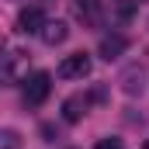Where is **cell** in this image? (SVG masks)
Returning <instances> with one entry per match:
<instances>
[{"label":"cell","instance_id":"3","mask_svg":"<svg viewBox=\"0 0 149 149\" xmlns=\"http://www.w3.org/2000/svg\"><path fill=\"white\" fill-rule=\"evenodd\" d=\"M90 56L87 52H73V56H66L63 63H59V76L63 80H83V76H90Z\"/></svg>","mask_w":149,"mask_h":149},{"label":"cell","instance_id":"12","mask_svg":"<svg viewBox=\"0 0 149 149\" xmlns=\"http://www.w3.org/2000/svg\"><path fill=\"white\" fill-rule=\"evenodd\" d=\"M97 149H121V139H101Z\"/></svg>","mask_w":149,"mask_h":149},{"label":"cell","instance_id":"2","mask_svg":"<svg viewBox=\"0 0 149 149\" xmlns=\"http://www.w3.org/2000/svg\"><path fill=\"white\" fill-rule=\"evenodd\" d=\"M49 94H52V76L45 73V70H38V73H31L24 80V104L38 108V104H45Z\"/></svg>","mask_w":149,"mask_h":149},{"label":"cell","instance_id":"8","mask_svg":"<svg viewBox=\"0 0 149 149\" xmlns=\"http://www.w3.org/2000/svg\"><path fill=\"white\" fill-rule=\"evenodd\" d=\"M87 108H90V101H87L83 94H73V97H66V104H63V118H66V121H80V118L87 114Z\"/></svg>","mask_w":149,"mask_h":149},{"label":"cell","instance_id":"13","mask_svg":"<svg viewBox=\"0 0 149 149\" xmlns=\"http://www.w3.org/2000/svg\"><path fill=\"white\" fill-rule=\"evenodd\" d=\"M146 149H149V142H146Z\"/></svg>","mask_w":149,"mask_h":149},{"label":"cell","instance_id":"4","mask_svg":"<svg viewBox=\"0 0 149 149\" xmlns=\"http://www.w3.org/2000/svg\"><path fill=\"white\" fill-rule=\"evenodd\" d=\"M76 17H80L87 28L104 24V0H76Z\"/></svg>","mask_w":149,"mask_h":149},{"label":"cell","instance_id":"1","mask_svg":"<svg viewBox=\"0 0 149 149\" xmlns=\"http://www.w3.org/2000/svg\"><path fill=\"white\" fill-rule=\"evenodd\" d=\"M0 76H3V83L7 87H14V83H24L28 80V56L24 52H17V49H10L7 56H3V70H0Z\"/></svg>","mask_w":149,"mask_h":149},{"label":"cell","instance_id":"6","mask_svg":"<svg viewBox=\"0 0 149 149\" xmlns=\"http://www.w3.org/2000/svg\"><path fill=\"white\" fill-rule=\"evenodd\" d=\"M125 49H128V38H125V35H104V38H101V45H97V56L111 63V59H118Z\"/></svg>","mask_w":149,"mask_h":149},{"label":"cell","instance_id":"9","mask_svg":"<svg viewBox=\"0 0 149 149\" xmlns=\"http://www.w3.org/2000/svg\"><path fill=\"white\" fill-rule=\"evenodd\" d=\"M66 35H70V28L63 21H45V28H42V42L45 45H59V42H66Z\"/></svg>","mask_w":149,"mask_h":149},{"label":"cell","instance_id":"11","mask_svg":"<svg viewBox=\"0 0 149 149\" xmlns=\"http://www.w3.org/2000/svg\"><path fill=\"white\" fill-rule=\"evenodd\" d=\"M0 146H3V149H17V132L3 128V135H0Z\"/></svg>","mask_w":149,"mask_h":149},{"label":"cell","instance_id":"7","mask_svg":"<svg viewBox=\"0 0 149 149\" xmlns=\"http://www.w3.org/2000/svg\"><path fill=\"white\" fill-rule=\"evenodd\" d=\"M128 17H132V3H128V0H104V21L125 24Z\"/></svg>","mask_w":149,"mask_h":149},{"label":"cell","instance_id":"10","mask_svg":"<svg viewBox=\"0 0 149 149\" xmlns=\"http://www.w3.org/2000/svg\"><path fill=\"white\" fill-rule=\"evenodd\" d=\"M121 90H125V94H142V70L132 66L128 73L121 76Z\"/></svg>","mask_w":149,"mask_h":149},{"label":"cell","instance_id":"5","mask_svg":"<svg viewBox=\"0 0 149 149\" xmlns=\"http://www.w3.org/2000/svg\"><path fill=\"white\" fill-rule=\"evenodd\" d=\"M17 28H21L24 35H42V28H45V14H42L38 7H24V10L17 14Z\"/></svg>","mask_w":149,"mask_h":149}]
</instances>
